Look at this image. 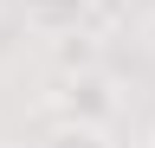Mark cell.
<instances>
[{"mask_svg":"<svg viewBox=\"0 0 155 148\" xmlns=\"http://www.w3.org/2000/svg\"><path fill=\"white\" fill-rule=\"evenodd\" d=\"M97 58H104V32H65V39H52V65H58V77L65 71H97Z\"/></svg>","mask_w":155,"mask_h":148,"instance_id":"cell-3","label":"cell"},{"mask_svg":"<svg viewBox=\"0 0 155 148\" xmlns=\"http://www.w3.org/2000/svg\"><path fill=\"white\" fill-rule=\"evenodd\" d=\"M149 148H155V129H149Z\"/></svg>","mask_w":155,"mask_h":148,"instance_id":"cell-6","label":"cell"},{"mask_svg":"<svg viewBox=\"0 0 155 148\" xmlns=\"http://www.w3.org/2000/svg\"><path fill=\"white\" fill-rule=\"evenodd\" d=\"M32 148H116V142H110V129H104V122H71V116H58Z\"/></svg>","mask_w":155,"mask_h":148,"instance_id":"cell-4","label":"cell"},{"mask_svg":"<svg viewBox=\"0 0 155 148\" xmlns=\"http://www.w3.org/2000/svg\"><path fill=\"white\" fill-rule=\"evenodd\" d=\"M19 20L39 39H65V32H84L97 20V0H19Z\"/></svg>","mask_w":155,"mask_h":148,"instance_id":"cell-2","label":"cell"},{"mask_svg":"<svg viewBox=\"0 0 155 148\" xmlns=\"http://www.w3.org/2000/svg\"><path fill=\"white\" fill-rule=\"evenodd\" d=\"M52 109H58V116H71V122H104V129H110V116L123 109V97H116L110 71L97 65V71H65L58 90H52Z\"/></svg>","mask_w":155,"mask_h":148,"instance_id":"cell-1","label":"cell"},{"mask_svg":"<svg viewBox=\"0 0 155 148\" xmlns=\"http://www.w3.org/2000/svg\"><path fill=\"white\" fill-rule=\"evenodd\" d=\"M129 7H155V0H129Z\"/></svg>","mask_w":155,"mask_h":148,"instance_id":"cell-5","label":"cell"}]
</instances>
